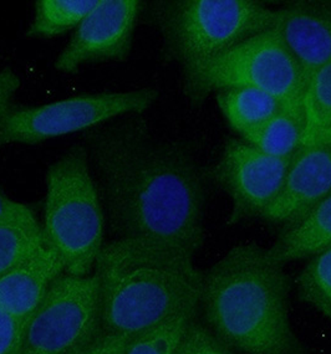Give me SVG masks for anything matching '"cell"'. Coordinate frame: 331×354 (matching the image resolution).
<instances>
[{
	"instance_id": "cell-1",
	"label": "cell",
	"mask_w": 331,
	"mask_h": 354,
	"mask_svg": "<svg viewBox=\"0 0 331 354\" xmlns=\"http://www.w3.org/2000/svg\"><path fill=\"white\" fill-rule=\"evenodd\" d=\"M112 239H143L193 257L204 243L206 187L188 148L127 115L84 133Z\"/></svg>"
},
{
	"instance_id": "cell-2",
	"label": "cell",
	"mask_w": 331,
	"mask_h": 354,
	"mask_svg": "<svg viewBox=\"0 0 331 354\" xmlns=\"http://www.w3.org/2000/svg\"><path fill=\"white\" fill-rule=\"evenodd\" d=\"M289 279L256 243L233 246L202 272L201 321L238 354H305L289 317Z\"/></svg>"
},
{
	"instance_id": "cell-3",
	"label": "cell",
	"mask_w": 331,
	"mask_h": 354,
	"mask_svg": "<svg viewBox=\"0 0 331 354\" xmlns=\"http://www.w3.org/2000/svg\"><path fill=\"white\" fill-rule=\"evenodd\" d=\"M101 328L129 339L199 304L202 272L193 257L143 239H112L95 263Z\"/></svg>"
},
{
	"instance_id": "cell-4",
	"label": "cell",
	"mask_w": 331,
	"mask_h": 354,
	"mask_svg": "<svg viewBox=\"0 0 331 354\" xmlns=\"http://www.w3.org/2000/svg\"><path fill=\"white\" fill-rule=\"evenodd\" d=\"M150 19L184 82L207 62L276 25V10L254 0H157Z\"/></svg>"
},
{
	"instance_id": "cell-5",
	"label": "cell",
	"mask_w": 331,
	"mask_h": 354,
	"mask_svg": "<svg viewBox=\"0 0 331 354\" xmlns=\"http://www.w3.org/2000/svg\"><path fill=\"white\" fill-rule=\"evenodd\" d=\"M104 207L85 147L75 145L46 171L43 232L65 274L86 276L104 246Z\"/></svg>"
},
{
	"instance_id": "cell-6",
	"label": "cell",
	"mask_w": 331,
	"mask_h": 354,
	"mask_svg": "<svg viewBox=\"0 0 331 354\" xmlns=\"http://www.w3.org/2000/svg\"><path fill=\"white\" fill-rule=\"evenodd\" d=\"M20 80L12 68L0 70V146L37 145L90 131L127 115H142L159 97L154 88L85 93L40 106L20 104Z\"/></svg>"
},
{
	"instance_id": "cell-7",
	"label": "cell",
	"mask_w": 331,
	"mask_h": 354,
	"mask_svg": "<svg viewBox=\"0 0 331 354\" xmlns=\"http://www.w3.org/2000/svg\"><path fill=\"white\" fill-rule=\"evenodd\" d=\"M237 86L257 87L274 95L287 107L304 110L305 84L301 66L276 26L207 62L184 82V90L190 104L198 106L211 92Z\"/></svg>"
},
{
	"instance_id": "cell-8",
	"label": "cell",
	"mask_w": 331,
	"mask_h": 354,
	"mask_svg": "<svg viewBox=\"0 0 331 354\" xmlns=\"http://www.w3.org/2000/svg\"><path fill=\"white\" fill-rule=\"evenodd\" d=\"M100 330L98 277L62 274L26 321L20 354H69Z\"/></svg>"
},
{
	"instance_id": "cell-9",
	"label": "cell",
	"mask_w": 331,
	"mask_h": 354,
	"mask_svg": "<svg viewBox=\"0 0 331 354\" xmlns=\"http://www.w3.org/2000/svg\"><path fill=\"white\" fill-rule=\"evenodd\" d=\"M292 159L270 157L238 140L226 143L213 178L232 201L229 224L264 213L282 190Z\"/></svg>"
},
{
	"instance_id": "cell-10",
	"label": "cell",
	"mask_w": 331,
	"mask_h": 354,
	"mask_svg": "<svg viewBox=\"0 0 331 354\" xmlns=\"http://www.w3.org/2000/svg\"><path fill=\"white\" fill-rule=\"evenodd\" d=\"M141 10L138 0H98L57 56L56 70L75 73L85 64L127 60Z\"/></svg>"
},
{
	"instance_id": "cell-11",
	"label": "cell",
	"mask_w": 331,
	"mask_h": 354,
	"mask_svg": "<svg viewBox=\"0 0 331 354\" xmlns=\"http://www.w3.org/2000/svg\"><path fill=\"white\" fill-rule=\"evenodd\" d=\"M331 194V143L301 147L289 165L282 190L260 218L287 226Z\"/></svg>"
},
{
	"instance_id": "cell-12",
	"label": "cell",
	"mask_w": 331,
	"mask_h": 354,
	"mask_svg": "<svg viewBox=\"0 0 331 354\" xmlns=\"http://www.w3.org/2000/svg\"><path fill=\"white\" fill-rule=\"evenodd\" d=\"M276 30L299 64L304 84L331 62V3L292 1L276 10Z\"/></svg>"
},
{
	"instance_id": "cell-13",
	"label": "cell",
	"mask_w": 331,
	"mask_h": 354,
	"mask_svg": "<svg viewBox=\"0 0 331 354\" xmlns=\"http://www.w3.org/2000/svg\"><path fill=\"white\" fill-rule=\"evenodd\" d=\"M65 274L60 255L45 245L0 276V310L25 324L42 304L50 285Z\"/></svg>"
},
{
	"instance_id": "cell-14",
	"label": "cell",
	"mask_w": 331,
	"mask_h": 354,
	"mask_svg": "<svg viewBox=\"0 0 331 354\" xmlns=\"http://www.w3.org/2000/svg\"><path fill=\"white\" fill-rule=\"evenodd\" d=\"M331 246V194L310 209L301 219L284 226L269 257L284 265L312 257Z\"/></svg>"
},
{
	"instance_id": "cell-15",
	"label": "cell",
	"mask_w": 331,
	"mask_h": 354,
	"mask_svg": "<svg viewBox=\"0 0 331 354\" xmlns=\"http://www.w3.org/2000/svg\"><path fill=\"white\" fill-rule=\"evenodd\" d=\"M217 102L228 123L240 135L260 126L287 107L274 95L251 86L218 90Z\"/></svg>"
},
{
	"instance_id": "cell-16",
	"label": "cell",
	"mask_w": 331,
	"mask_h": 354,
	"mask_svg": "<svg viewBox=\"0 0 331 354\" xmlns=\"http://www.w3.org/2000/svg\"><path fill=\"white\" fill-rule=\"evenodd\" d=\"M305 131L304 110L284 107L276 116L242 136L247 143L270 157L293 158L304 146Z\"/></svg>"
},
{
	"instance_id": "cell-17",
	"label": "cell",
	"mask_w": 331,
	"mask_h": 354,
	"mask_svg": "<svg viewBox=\"0 0 331 354\" xmlns=\"http://www.w3.org/2000/svg\"><path fill=\"white\" fill-rule=\"evenodd\" d=\"M98 0H39L26 37L50 39L76 29Z\"/></svg>"
},
{
	"instance_id": "cell-18",
	"label": "cell",
	"mask_w": 331,
	"mask_h": 354,
	"mask_svg": "<svg viewBox=\"0 0 331 354\" xmlns=\"http://www.w3.org/2000/svg\"><path fill=\"white\" fill-rule=\"evenodd\" d=\"M46 245L35 215L0 224V276Z\"/></svg>"
},
{
	"instance_id": "cell-19",
	"label": "cell",
	"mask_w": 331,
	"mask_h": 354,
	"mask_svg": "<svg viewBox=\"0 0 331 354\" xmlns=\"http://www.w3.org/2000/svg\"><path fill=\"white\" fill-rule=\"evenodd\" d=\"M198 311L199 304L188 306L131 338L125 354H176L184 330Z\"/></svg>"
},
{
	"instance_id": "cell-20",
	"label": "cell",
	"mask_w": 331,
	"mask_h": 354,
	"mask_svg": "<svg viewBox=\"0 0 331 354\" xmlns=\"http://www.w3.org/2000/svg\"><path fill=\"white\" fill-rule=\"evenodd\" d=\"M296 283L301 301L313 306L331 322V246L312 257Z\"/></svg>"
},
{
	"instance_id": "cell-21",
	"label": "cell",
	"mask_w": 331,
	"mask_h": 354,
	"mask_svg": "<svg viewBox=\"0 0 331 354\" xmlns=\"http://www.w3.org/2000/svg\"><path fill=\"white\" fill-rule=\"evenodd\" d=\"M303 109L307 122L304 146H307L321 131L331 126V62L314 73L307 82Z\"/></svg>"
},
{
	"instance_id": "cell-22",
	"label": "cell",
	"mask_w": 331,
	"mask_h": 354,
	"mask_svg": "<svg viewBox=\"0 0 331 354\" xmlns=\"http://www.w3.org/2000/svg\"><path fill=\"white\" fill-rule=\"evenodd\" d=\"M198 315L199 311L184 330L176 354H238L217 339Z\"/></svg>"
},
{
	"instance_id": "cell-23",
	"label": "cell",
	"mask_w": 331,
	"mask_h": 354,
	"mask_svg": "<svg viewBox=\"0 0 331 354\" xmlns=\"http://www.w3.org/2000/svg\"><path fill=\"white\" fill-rule=\"evenodd\" d=\"M129 337L105 332L101 328L91 341L69 354H125Z\"/></svg>"
},
{
	"instance_id": "cell-24",
	"label": "cell",
	"mask_w": 331,
	"mask_h": 354,
	"mask_svg": "<svg viewBox=\"0 0 331 354\" xmlns=\"http://www.w3.org/2000/svg\"><path fill=\"white\" fill-rule=\"evenodd\" d=\"M25 324L0 310V354H20Z\"/></svg>"
},
{
	"instance_id": "cell-25",
	"label": "cell",
	"mask_w": 331,
	"mask_h": 354,
	"mask_svg": "<svg viewBox=\"0 0 331 354\" xmlns=\"http://www.w3.org/2000/svg\"><path fill=\"white\" fill-rule=\"evenodd\" d=\"M31 216H34V213L30 208L21 203L14 202L0 192V224L26 219Z\"/></svg>"
},
{
	"instance_id": "cell-26",
	"label": "cell",
	"mask_w": 331,
	"mask_h": 354,
	"mask_svg": "<svg viewBox=\"0 0 331 354\" xmlns=\"http://www.w3.org/2000/svg\"><path fill=\"white\" fill-rule=\"evenodd\" d=\"M314 142H330L331 143V126H329L324 131H321L319 135L314 138V141L312 143H314Z\"/></svg>"
}]
</instances>
